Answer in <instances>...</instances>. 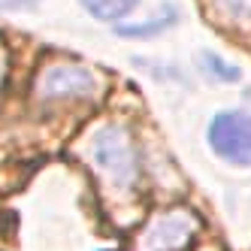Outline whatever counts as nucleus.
<instances>
[{
	"mask_svg": "<svg viewBox=\"0 0 251 251\" xmlns=\"http://www.w3.org/2000/svg\"><path fill=\"white\" fill-rule=\"evenodd\" d=\"M91 160L94 167L103 173V178L112 188L124 191L136 182L139 173V160H136V149L127 136V130L121 124H106L100 127L91 139Z\"/></svg>",
	"mask_w": 251,
	"mask_h": 251,
	"instance_id": "1",
	"label": "nucleus"
},
{
	"mask_svg": "<svg viewBox=\"0 0 251 251\" xmlns=\"http://www.w3.org/2000/svg\"><path fill=\"white\" fill-rule=\"evenodd\" d=\"M209 149L233 167H251V112H218L209 124Z\"/></svg>",
	"mask_w": 251,
	"mask_h": 251,
	"instance_id": "2",
	"label": "nucleus"
},
{
	"mask_svg": "<svg viewBox=\"0 0 251 251\" xmlns=\"http://www.w3.org/2000/svg\"><path fill=\"white\" fill-rule=\"evenodd\" d=\"M197 230V218L185 209H173L164 212L142 230L139 236V251H178L188 245V239Z\"/></svg>",
	"mask_w": 251,
	"mask_h": 251,
	"instance_id": "3",
	"label": "nucleus"
},
{
	"mask_svg": "<svg viewBox=\"0 0 251 251\" xmlns=\"http://www.w3.org/2000/svg\"><path fill=\"white\" fill-rule=\"evenodd\" d=\"M43 100H67V97H91L97 91V76L79 64H51L37 82Z\"/></svg>",
	"mask_w": 251,
	"mask_h": 251,
	"instance_id": "4",
	"label": "nucleus"
},
{
	"mask_svg": "<svg viewBox=\"0 0 251 251\" xmlns=\"http://www.w3.org/2000/svg\"><path fill=\"white\" fill-rule=\"evenodd\" d=\"M139 0H82V6L94 15L97 22H121L136 9Z\"/></svg>",
	"mask_w": 251,
	"mask_h": 251,
	"instance_id": "5",
	"label": "nucleus"
},
{
	"mask_svg": "<svg viewBox=\"0 0 251 251\" xmlns=\"http://www.w3.org/2000/svg\"><path fill=\"white\" fill-rule=\"evenodd\" d=\"M178 15L173 9H167V15H160V19H149L146 25H121L118 33L121 37H133V40H146V37H154V33H164L176 25Z\"/></svg>",
	"mask_w": 251,
	"mask_h": 251,
	"instance_id": "6",
	"label": "nucleus"
},
{
	"mask_svg": "<svg viewBox=\"0 0 251 251\" xmlns=\"http://www.w3.org/2000/svg\"><path fill=\"white\" fill-rule=\"evenodd\" d=\"M200 61H203V67H209V76H215L218 82H239L242 79V70L239 67L221 61L218 55H212V51H203Z\"/></svg>",
	"mask_w": 251,
	"mask_h": 251,
	"instance_id": "7",
	"label": "nucleus"
},
{
	"mask_svg": "<svg viewBox=\"0 0 251 251\" xmlns=\"http://www.w3.org/2000/svg\"><path fill=\"white\" fill-rule=\"evenodd\" d=\"M218 6H221V12L227 19L251 27V0H218Z\"/></svg>",
	"mask_w": 251,
	"mask_h": 251,
	"instance_id": "8",
	"label": "nucleus"
},
{
	"mask_svg": "<svg viewBox=\"0 0 251 251\" xmlns=\"http://www.w3.org/2000/svg\"><path fill=\"white\" fill-rule=\"evenodd\" d=\"M40 0H0V12H25L33 9Z\"/></svg>",
	"mask_w": 251,
	"mask_h": 251,
	"instance_id": "9",
	"label": "nucleus"
},
{
	"mask_svg": "<svg viewBox=\"0 0 251 251\" xmlns=\"http://www.w3.org/2000/svg\"><path fill=\"white\" fill-rule=\"evenodd\" d=\"M0 76H3V61H0Z\"/></svg>",
	"mask_w": 251,
	"mask_h": 251,
	"instance_id": "10",
	"label": "nucleus"
}]
</instances>
